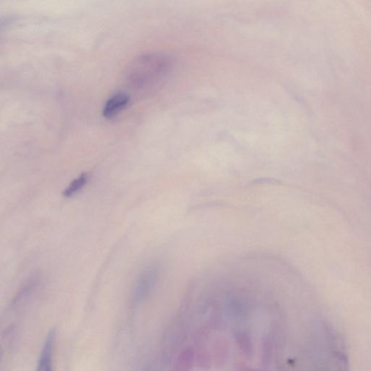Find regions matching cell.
<instances>
[{
    "label": "cell",
    "instance_id": "obj_1",
    "mask_svg": "<svg viewBox=\"0 0 371 371\" xmlns=\"http://www.w3.org/2000/svg\"><path fill=\"white\" fill-rule=\"evenodd\" d=\"M175 67V60L164 52H150L134 58L126 70V81L137 94H154L169 80Z\"/></svg>",
    "mask_w": 371,
    "mask_h": 371
},
{
    "label": "cell",
    "instance_id": "obj_2",
    "mask_svg": "<svg viewBox=\"0 0 371 371\" xmlns=\"http://www.w3.org/2000/svg\"><path fill=\"white\" fill-rule=\"evenodd\" d=\"M157 271L155 268H148L139 273L131 292L133 307H138L150 297L157 285Z\"/></svg>",
    "mask_w": 371,
    "mask_h": 371
},
{
    "label": "cell",
    "instance_id": "obj_3",
    "mask_svg": "<svg viewBox=\"0 0 371 371\" xmlns=\"http://www.w3.org/2000/svg\"><path fill=\"white\" fill-rule=\"evenodd\" d=\"M56 337V330H51L46 335L38 360V371H51L53 370V355Z\"/></svg>",
    "mask_w": 371,
    "mask_h": 371
},
{
    "label": "cell",
    "instance_id": "obj_4",
    "mask_svg": "<svg viewBox=\"0 0 371 371\" xmlns=\"http://www.w3.org/2000/svg\"><path fill=\"white\" fill-rule=\"evenodd\" d=\"M129 96L125 92H118L106 102L103 115L107 119H112L124 110L129 103Z\"/></svg>",
    "mask_w": 371,
    "mask_h": 371
},
{
    "label": "cell",
    "instance_id": "obj_5",
    "mask_svg": "<svg viewBox=\"0 0 371 371\" xmlns=\"http://www.w3.org/2000/svg\"><path fill=\"white\" fill-rule=\"evenodd\" d=\"M88 180L86 174H81L77 178H75L70 183L63 192V195L67 198L72 197L77 195L86 185Z\"/></svg>",
    "mask_w": 371,
    "mask_h": 371
}]
</instances>
